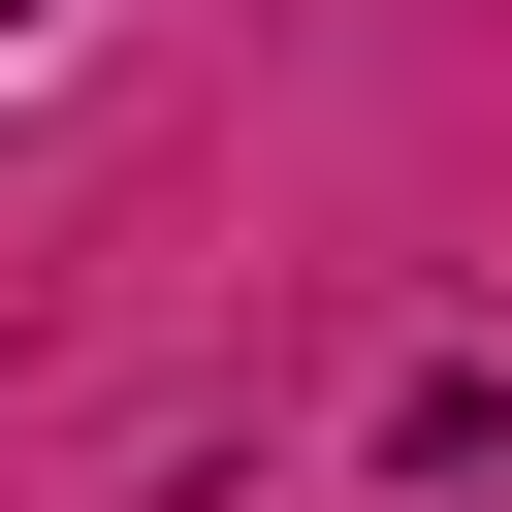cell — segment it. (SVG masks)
I'll list each match as a JSON object with an SVG mask.
<instances>
[]
</instances>
